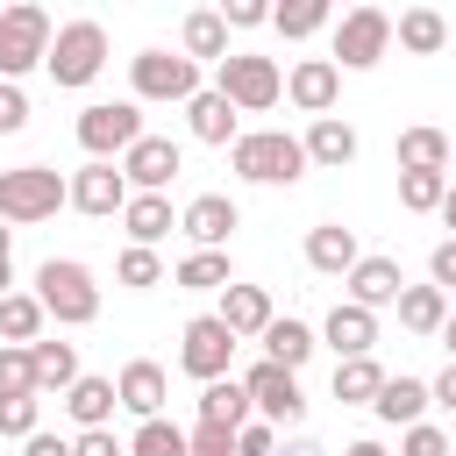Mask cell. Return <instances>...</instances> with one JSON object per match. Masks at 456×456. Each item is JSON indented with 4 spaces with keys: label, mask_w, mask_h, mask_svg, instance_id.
I'll use <instances>...</instances> for the list:
<instances>
[{
    "label": "cell",
    "mask_w": 456,
    "mask_h": 456,
    "mask_svg": "<svg viewBox=\"0 0 456 456\" xmlns=\"http://www.w3.org/2000/svg\"><path fill=\"white\" fill-rule=\"evenodd\" d=\"M249 420V392H242V378H214V385H200V428H242Z\"/></svg>",
    "instance_id": "27"
},
{
    "label": "cell",
    "mask_w": 456,
    "mask_h": 456,
    "mask_svg": "<svg viewBox=\"0 0 456 456\" xmlns=\"http://www.w3.org/2000/svg\"><path fill=\"white\" fill-rule=\"evenodd\" d=\"M142 135V107L135 100H93L86 114H78V150L86 157H114L121 164V150Z\"/></svg>",
    "instance_id": "9"
},
{
    "label": "cell",
    "mask_w": 456,
    "mask_h": 456,
    "mask_svg": "<svg viewBox=\"0 0 456 456\" xmlns=\"http://www.w3.org/2000/svg\"><path fill=\"white\" fill-rule=\"evenodd\" d=\"M128 86H135V100H192L200 93V64L185 50H135L128 57Z\"/></svg>",
    "instance_id": "7"
},
{
    "label": "cell",
    "mask_w": 456,
    "mask_h": 456,
    "mask_svg": "<svg viewBox=\"0 0 456 456\" xmlns=\"http://www.w3.org/2000/svg\"><path fill=\"white\" fill-rule=\"evenodd\" d=\"M378 385H385L378 356H335V399H342V406H370Z\"/></svg>",
    "instance_id": "32"
},
{
    "label": "cell",
    "mask_w": 456,
    "mask_h": 456,
    "mask_svg": "<svg viewBox=\"0 0 456 456\" xmlns=\"http://www.w3.org/2000/svg\"><path fill=\"white\" fill-rule=\"evenodd\" d=\"M256 342H264V356H271V363H285V370H299V363L314 356V328H306V321H292V314H285V321L271 314V328H264Z\"/></svg>",
    "instance_id": "30"
},
{
    "label": "cell",
    "mask_w": 456,
    "mask_h": 456,
    "mask_svg": "<svg viewBox=\"0 0 456 456\" xmlns=\"http://www.w3.org/2000/svg\"><path fill=\"white\" fill-rule=\"evenodd\" d=\"M271 456H328V449H321V442H278Z\"/></svg>",
    "instance_id": "51"
},
{
    "label": "cell",
    "mask_w": 456,
    "mask_h": 456,
    "mask_svg": "<svg viewBox=\"0 0 456 456\" xmlns=\"http://www.w3.org/2000/svg\"><path fill=\"white\" fill-rule=\"evenodd\" d=\"M71 456H128V449L114 442V428H78V442H71Z\"/></svg>",
    "instance_id": "46"
},
{
    "label": "cell",
    "mask_w": 456,
    "mask_h": 456,
    "mask_svg": "<svg viewBox=\"0 0 456 456\" xmlns=\"http://www.w3.org/2000/svg\"><path fill=\"white\" fill-rule=\"evenodd\" d=\"M50 57V14L36 0H14L0 7V78H21Z\"/></svg>",
    "instance_id": "6"
},
{
    "label": "cell",
    "mask_w": 456,
    "mask_h": 456,
    "mask_svg": "<svg viewBox=\"0 0 456 456\" xmlns=\"http://www.w3.org/2000/svg\"><path fill=\"white\" fill-rule=\"evenodd\" d=\"M442 349H449V363H456V314L442 321Z\"/></svg>",
    "instance_id": "54"
},
{
    "label": "cell",
    "mask_w": 456,
    "mask_h": 456,
    "mask_svg": "<svg viewBox=\"0 0 456 456\" xmlns=\"http://www.w3.org/2000/svg\"><path fill=\"white\" fill-rule=\"evenodd\" d=\"M0 256H14V242H7V228H0Z\"/></svg>",
    "instance_id": "56"
},
{
    "label": "cell",
    "mask_w": 456,
    "mask_h": 456,
    "mask_svg": "<svg viewBox=\"0 0 456 456\" xmlns=\"http://www.w3.org/2000/svg\"><path fill=\"white\" fill-rule=\"evenodd\" d=\"M114 406H121V399H114V378H71V385H64V413H71L78 428H107Z\"/></svg>",
    "instance_id": "26"
},
{
    "label": "cell",
    "mask_w": 456,
    "mask_h": 456,
    "mask_svg": "<svg viewBox=\"0 0 456 456\" xmlns=\"http://www.w3.org/2000/svg\"><path fill=\"white\" fill-rule=\"evenodd\" d=\"M178 50H185L192 64H221V57H228V21H221L214 7H192L185 28H178Z\"/></svg>",
    "instance_id": "24"
},
{
    "label": "cell",
    "mask_w": 456,
    "mask_h": 456,
    "mask_svg": "<svg viewBox=\"0 0 456 456\" xmlns=\"http://www.w3.org/2000/svg\"><path fill=\"white\" fill-rule=\"evenodd\" d=\"M214 14L228 28H256V21H271V0H214Z\"/></svg>",
    "instance_id": "44"
},
{
    "label": "cell",
    "mask_w": 456,
    "mask_h": 456,
    "mask_svg": "<svg viewBox=\"0 0 456 456\" xmlns=\"http://www.w3.org/2000/svg\"><path fill=\"white\" fill-rule=\"evenodd\" d=\"M342 285H349V299H356V306H370V314H378V306H392V299H399V285H406V278H399V264H392V256H356Z\"/></svg>",
    "instance_id": "18"
},
{
    "label": "cell",
    "mask_w": 456,
    "mask_h": 456,
    "mask_svg": "<svg viewBox=\"0 0 456 456\" xmlns=\"http://www.w3.org/2000/svg\"><path fill=\"white\" fill-rule=\"evenodd\" d=\"M21 456H71V442H57V435H43V428H36V435L21 442Z\"/></svg>",
    "instance_id": "49"
},
{
    "label": "cell",
    "mask_w": 456,
    "mask_h": 456,
    "mask_svg": "<svg viewBox=\"0 0 456 456\" xmlns=\"http://www.w3.org/2000/svg\"><path fill=\"white\" fill-rule=\"evenodd\" d=\"M185 442H192V456H235V435L228 428H192Z\"/></svg>",
    "instance_id": "48"
},
{
    "label": "cell",
    "mask_w": 456,
    "mask_h": 456,
    "mask_svg": "<svg viewBox=\"0 0 456 456\" xmlns=\"http://www.w3.org/2000/svg\"><path fill=\"white\" fill-rule=\"evenodd\" d=\"M36 299H43V314L64 321V328H86V321L100 314V285H93V271H86L78 256H50V264L36 271Z\"/></svg>",
    "instance_id": "3"
},
{
    "label": "cell",
    "mask_w": 456,
    "mask_h": 456,
    "mask_svg": "<svg viewBox=\"0 0 456 456\" xmlns=\"http://www.w3.org/2000/svg\"><path fill=\"white\" fill-rule=\"evenodd\" d=\"M57 207H71V178L50 164H14L0 171V221H50Z\"/></svg>",
    "instance_id": "4"
},
{
    "label": "cell",
    "mask_w": 456,
    "mask_h": 456,
    "mask_svg": "<svg viewBox=\"0 0 456 456\" xmlns=\"http://www.w3.org/2000/svg\"><path fill=\"white\" fill-rule=\"evenodd\" d=\"M399 328H413V335H442V321H449V292L442 285H399Z\"/></svg>",
    "instance_id": "25"
},
{
    "label": "cell",
    "mask_w": 456,
    "mask_h": 456,
    "mask_svg": "<svg viewBox=\"0 0 456 456\" xmlns=\"http://www.w3.org/2000/svg\"><path fill=\"white\" fill-rule=\"evenodd\" d=\"M299 150H306V164L342 171V164L356 157V128H349V121H335V114H314V128L299 135Z\"/></svg>",
    "instance_id": "19"
},
{
    "label": "cell",
    "mask_w": 456,
    "mask_h": 456,
    "mask_svg": "<svg viewBox=\"0 0 456 456\" xmlns=\"http://www.w3.org/2000/svg\"><path fill=\"white\" fill-rule=\"evenodd\" d=\"M228 363H235V335L214 314H192L185 335H178V370L200 378V385H214V378H228Z\"/></svg>",
    "instance_id": "10"
},
{
    "label": "cell",
    "mask_w": 456,
    "mask_h": 456,
    "mask_svg": "<svg viewBox=\"0 0 456 456\" xmlns=\"http://www.w3.org/2000/svg\"><path fill=\"white\" fill-rule=\"evenodd\" d=\"M328 7H335V0H271V28H278L285 43H306V36L328 21Z\"/></svg>",
    "instance_id": "36"
},
{
    "label": "cell",
    "mask_w": 456,
    "mask_h": 456,
    "mask_svg": "<svg viewBox=\"0 0 456 456\" xmlns=\"http://www.w3.org/2000/svg\"><path fill=\"white\" fill-rule=\"evenodd\" d=\"M428 399H435V406H449V413H456V363H449V370H442V378H435V385H428Z\"/></svg>",
    "instance_id": "50"
},
{
    "label": "cell",
    "mask_w": 456,
    "mask_h": 456,
    "mask_svg": "<svg viewBox=\"0 0 456 456\" xmlns=\"http://www.w3.org/2000/svg\"><path fill=\"white\" fill-rule=\"evenodd\" d=\"M14 128H28V93L14 78H0V135H14Z\"/></svg>",
    "instance_id": "45"
},
{
    "label": "cell",
    "mask_w": 456,
    "mask_h": 456,
    "mask_svg": "<svg viewBox=\"0 0 456 456\" xmlns=\"http://www.w3.org/2000/svg\"><path fill=\"white\" fill-rule=\"evenodd\" d=\"M435 214H442V221H449V228H456V185H449V192H442V207H435Z\"/></svg>",
    "instance_id": "53"
},
{
    "label": "cell",
    "mask_w": 456,
    "mask_h": 456,
    "mask_svg": "<svg viewBox=\"0 0 456 456\" xmlns=\"http://www.w3.org/2000/svg\"><path fill=\"white\" fill-rule=\"evenodd\" d=\"M428 406H435V399H428V385H420V378H385V385H378V399H370V413H378L385 428H413Z\"/></svg>",
    "instance_id": "23"
},
{
    "label": "cell",
    "mask_w": 456,
    "mask_h": 456,
    "mask_svg": "<svg viewBox=\"0 0 456 456\" xmlns=\"http://www.w3.org/2000/svg\"><path fill=\"white\" fill-rule=\"evenodd\" d=\"M7 285H14V256H0V292H7Z\"/></svg>",
    "instance_id": "55"
},
{
    "label": "cell",
    "mask_w": 456,
    "mask_h": 456,
    "mask_svg": "<svg viewBox=\"0 0 456 456\" xmlns=\"http://www.w3.org/2000/svg\"><path fill=\"white\" fill-rule=\"evenodd\" d=\"M28 363H36V392H64L71 378H78V349L71 342H28Z\"/></svg>",
    "instance_id": "31"
},
{
    "label": "cell",
    "mask_w": 456,
    "mask_h": 456,
    "mask_svg": "<svg viewBox=\"0 0 456 456\" xmlns=\"http://www.w3.org/2000/svg\"><path fill=\"white\" fill-rule=\"evenodd\" d=\"M214 93H221L235 114H264V107H278L285 71H278L271 57H256V50H228V57L214 64Z\"/></svg>",
    "instance_id": "2"
},
{
    "label": "cell",
    "mask_w": 456,
    "mask_h": 456,
    "mask_svg": "<svg viewBox=\"0 0 456 456\" xmlns=\"http://www.w3.org/2000/svg\"><path fill=\"white\" fill-rule=\"evenodd\" d=\"M14 392H36V363H28V342H0V399Z\"/></svg>",
    "instance_id": "41"
},
{
    "label": "cell",
    "mask_w": 456,
    "mask_h": 456,
    "mask_svg": "<svg viewBox=\"0 0 456 456\" xmlns=\"http://www.w3.org/2000/svg\"><path fill=\"white\" fill-rule=\"evenodd\" d=\"M356 256H363V249H356V228H342V221H321V228L306 235V264L328 271V278H349Z\"/></svg>",
    "instance_id": "22"
},
{
    "label": "cell",
    "mask_w": 456,
    "mask_h": 456,
    "mask_svg": "<svg viewBox=\"0 0 456 456\" xmlns=\"http://www.w3.org/2000/svg\"><path fill=\"white\" fill-rule=\"evenodd\" d=\"M399 456H449V435L435 420H413V428H399Z\"/></svg>",
    "instance_id": "42"
},
{
    "label": "cell",
    "mask_w": 456,
    "mask_h": 456,
    "mask_svg": "<svg viewBox=\"0 0 456 456\" xmlns=\"http://www.w3.org/2000/svg\"><path fill=\"white\" fill-rule=\"evenodd\" d=\"M178 228L200 242V249H221L235 228H242V207L228 200V192H200V200H185V214H178Z\"/></svg>",
    "instance_id": "15"
},
{
    "label": "cell",
    "mask_w": 456,
    "mask_h": 456,
    "mask_svg": "<svg viewBox=\"0 0 456 456\" xmlns=\"http://www.w3.org/2000/svg\"><path fill=\"white\" fill-rule=\"evenodd\" d=\"M392 43H399V50H413V57H435V50L449 43V21H442L435 7H406V14L392 21Z\"/></svg>",
    "instance_id": "28"
},
{
    "label": "cell",
    "mask_w": 456,
    "mask_h": 456,
    "mask_svg": "<svg viewBox=\"0 0 456 456\" xmlns=\"http://www.w3.org/2000/svg\"><path fill=\"white\" fill-rule=\"evenodd\" d=\"M114 399H121L135 420H157V413H164V399H171V378H164V363H150V356L121 363V378H114Z\"/></svg>",
    "instance_id": "16"
},
{
    "label": "cell",
    "mask_w": 456,
    "mask_h": 456,
    "mask_svg": "<svg viewBox=\"0 0 456 456\" xmlns=\"http://www.w3.org/2000/svg\"><path fill=\"white\" fill-rule=\"evenodd\" d=\"M43 71L57 78V86H93L100 71H107V28L100 21H64L57 36H50V57H43Z\"/></svg>",
    "instance_id": "5"
},
{
    "label": "cell",
    "mask_w": 456,
    "mask_h": 456,
    "mask_svg": "<svg viewBox=\"0 0 456 456\" xmlns=\"http://www.w3.org/2000/svg\"><path fill=\"white\" fill-rule=\"evenodd\" d=\"M335 93H342L335 57H299V64L285 71V100H292L299 114H328V107H335Z\"/></svg>",
    "instance_id": "14"
},
{
    "label": "cell",
    "mask_w": 456,
    "mask_h": 456,
    "mask_svg": "<svg viewBox=\"0 0 456 456\" xmlns=\"http://www.w3.org/2000/svg\"><path fill=\"white\" fill-rule=\"evenodd\" d=\"M242 392H249V413H264L271 428H299L306 420V399H299V370H285V363H249L242 370Z\"/></svg>",
    "instance_id": "8"
},
{
    "label": "cell",
    "mask_w": 456,
    "mask_h": 456,
    "mask_svg": "<svg viewBox=\"0 0 456 456\" xmlns=\"http://www.w3.org/2000/svg\"><path fill=\"white\" fill-rule=\"evenodd\" d=\"M36 420H43V392H14V399H0V435L28 442V435H36Z\"/></svg>",
    "instance_id": "40"
},
{
    "label": "cell",
    "mask_w": 456,
    "mask_h": 456,
    "mask_svg": "<svg viewBox=\"0 0 456 456\" xmlns=\"http://www.w3.org/2000/svg\"><path fill=\"white\" fill-rule=\"evenodd\" d=\"M228 164H235L249 185H292V178L306 171V150H299V135H285V128H249V135L228 142Z\"/></svg>",
    "instance_id": "1"
},
{
    "label": "cell",
    "mask_w": 456,
    "mask_h": 456,
    "mask_svg": "<svg viewBox=\"0 0 456 456\" xmlns=\"http://www.w3.org/2000/svg\"><path fill=\"white\" fill-rule=\"evenodd\" d=\"M171 285H178V292H221V285H228V249H192V256L171 271Z\"/></svg>",
    "instance_id": "34"
},
{
    "label": "cell",
    "mask_w": 456,
    "mask_h": 456,
    "mask_svg": "<svg viewBox=\"0 0 456 456\" xmlns=\"http://www.w3.org/2000/svg\"><path fill=\"white\" fill-rule=\"evenodd\" d=\"M214 321H221L235 342H242V335H264V328H271V292H264V285H235V278H228V285H221Z\"/></svg>",
    "instance_id": "17"
},
{
    "label": "cell",
    "mask_w": 456,
    "mask_h": 456,
    "mask_svg": "<svg viewBox=\"0 0 456 456\" xmlns=\"http://www.w3.org/2000/svg\"><path fill=\"white\" fill-rule=\"evenodd\" d=\"M71 207L93 214V221L121 214V207H128V178H121V164H114V157H93L86 171H71Z\"/></svg>",
    "instance_id": "13"
},
{
    "label": "cell",
    "mask_w": 456,
    "mask_h": 456,
    "mask_svg": "<svg viewBox=\"0 0 456 456\" xmlns=\"http://www.w3.org/2000/svg\"><path fill=\"white\" fill-rule=\"evenodd\" d=\"M43 321H50V314H43L36 292H0V335H7V342H36Z\"/></svg>",
    "instance_id": "35"
},
{
    "label": "cell",
    "mask_w": 456,
    "mask_h": 456,
    "mask_svg": "<svg viewBox=\"0 0 456 456\" xmlns=\"http://www.w3.org/2000/svg\"><path fill=\"white\" fill-rule=\"evenodd\" d=\"M128 456H192V442H185V428H171V420L157 413V420H142V428H135Z\"/></svg>",
    "instance_id": "38"
},
{
    "label": "cell",
    "mask_w": 456,
    "mask_h": 456,
    "mask_svg": "<svg viewBox=\"0 0 456 456\" xmlns=\"http://www.w3.org/2000/svg\"><path fill=\"white\" fill-rule=\"evenodd\" d=\"M271 449H278V428L271 420H242L235 428V456H271Z\"/></svg>",
    "instance_id": "43"
},
{
    "label": "cell",
    "mask_w": 456,
    "mask_h": 456,
    "mask_svg": "<svg viewBox=\"0 0 456 456\" xmlns=\"http://www.w3.org/2000/svg\"><path fill=\"white\" fill-rule=\"evenodd\" d=\"M342 456H392V449H385V442H349Z\"/></svg>",
    "instance_id": "52"
},
{
    "label": "cell",
    "mask_w": 456,
    "mask_h": 456,
    "mask_svg": "<svg viewBox=\"0 0 456 456\" xmlns=\"http://www.w3.org/2000/svg\"><path fill=\"white\" fill-rule=\"evenodd\" d=\"M114 278H121L128 292H150V285H164V256H157V249H142V242H128V249H121V264H114Z\"/></svg>",
    "instance_id": "39"
},
{
    "label": "cell",
    "mask_w": 456,
    "mask_h": 456,
    "mask_svg": "<svg viewBox=\"0 0 456 456\" xmlns=\"http://www.w3.org/2000/svg\"><path fill=\"white\" fill-rule=\"evenodd\" d=\"M185 121H192V135H200V142H221V150L235 142V107H228V100H221L214 86L185 100Z\"/></svg>",
    "instance_id": "29"
},
{
    "label": "cell",
    "mask_w": 456,
    "mask_h": 456,
    "mask_svg": "<svg viewBox=\"0 0 456 456\" xmlns=\"http://www.w3.org/2000/svg\"><path fill=\"white\" fill-rule=\"evenodd\" d=\"M385 50H392V14H378V7H349L342 28H335V71H370Z\"/></svg>",
    "instance_id": "11"
},
{
    "label": "cell",
    "mask_w": 456,
    "mask_h": 456,
    "mask_svg": "<svg viewBox=\"0 0 456 456\" xmlns=\"http://www.w3.org/2000/svg\"><path fill=\"white\" fill-rule=\"evenodd\" d=\"M121 228H128V242H142V249H157L178 221H171V200L164 192H128V207H121Z\"/></svg>",
    "instance_id": "21"
},
{
    "label": "cell",
    "mask_w": 456,
    "mask_h": 456,
    "mask_svg": "<svg viewBox=\"0 0 456 456\" xmlns=\"http://www.w3.org/2000/svg\"><path fill=\"white\" fill-rule=\"evenodd\" d=\"M449 192V171H399V207L406 214H435Z\"/></svg>",
    "instance_id": "37"
},
{
    "label": "cell",
    "mask_w": 456,
    "mask_h": 456,
    "mask_svg": "<svg viewBox=\"0 0 456 456\" xmlns=\"http://www.w3.org/2000/svg\"><path fill=\"white\" fill-rule=\"evenodd\" d=\"M178 142L171 135H135L128 150H121V178H128V192H164L171 178H178Z\"/></svg>",
    "instance_id": "12"
},
{
    "label": "cell",
    "mask_w": 456,
    "mask_h": 456,
    "mask_svg": "<svg viewBox=\"0 0 456 456\" xmlns=\"http://www.w3.org/2000/svg\"><path fill=\"white\" fill-rule=\"evenodd\" d=\"M399 171H449V135L442 128H399Z\"/></svg>",
    "instance_id": "33"
},
{
    "label": "cell",
    "mask_w": 456,
    "mask_h": 456,
    "mask_svg": "<svg viewBox=\"0 0 456 456\" xmlns=\"http://www.w3.org/2000/svg\"><path fill=\"white\" fill-rule=\"evenodd\" d=\"M428 278H435L442 292H456V235H449V242H435V256H428Z\"/></svg>",
    "instance_id": "47"
},
{
    "label": "cell",
    "mask_w": 456,
    "mask_h": 456,
    "mask_svg": "<svg viewBox=\"0 0 456 456\" xmlns=\"http://www.w3.org/2000/svg\"><path fill=\"white\" fill-rule=\"evenodd\" d=\"M349 7H370V0H349Z\"/></svg>",
    "instance_id": "57"
},
{
    "label": "cell",
    "mask_w": 456,
    "mask_h": 456,
    "mask_svg": "<svg viewBox=\"0 0 456 456\" xmlns=\"http://www.w3.org/2000/svg\"><path fill=\"white\" fill-rule=\"evenodd\" d=\"M328 342H335V356H370L378 349V314L370 306H356V299H342L335 314H328V328H321Z\"/></svg>",
    "instance_id": "20"
}]
</instances>
